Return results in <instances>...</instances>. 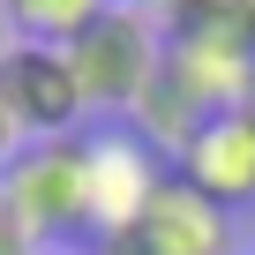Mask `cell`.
I'll use <instances>...</instances> for the list:
<instances>
[{
	"label": "cell",
	"instance_id": "6da1fadb",
	"mask_svg": "<svg viewBox=\"0 0 255 255\" xmlns=\"http://www.w3.org/2000/svg\"><path fill=\"white\" fill-rule=\"evenodd\" d=\"M0 203L23 218V233L45 240H90V180H83V135L23 143L15 165L0 173Z\"/></svg>",
	"mask_w": 255,
	"mask_h": 255
},
{
	"label": "cell",
	"instance_id": "ba28073f",
	"mask_svg": "<svg viewBox=\"0 0 255 255\" xmlns=\"http://www.w3.org/2000/svg\"><path fill=\"white\" fill-rule=\"evenodd\" d=\"M0 255H38V240L23 233V218H15L8 203H0Z\"/></svg>",
	"mask_w": 255,
	"mask_h": 255
},
{
	"label": "cell",
	"instance_id": "30bf717a",
	"mask_svg": "<svg viewBox=\"0 0 255 255\" xmlns=\"http://www.w3.org/2000/svg\"><path fill=\"white\" fill-rule=\"evenodd\" d=\"M15 150H23V128H15V113H8V105H0V173L15 165Z\"/></svg>",
	"mask_w": 255,
	"mask_h": 255
},
{
	"label": "cell",
	"instance_id": "7a4b0ae2",
	"mask_svg": "<svg viewBox=\"0 0 255 255\" xmlns=\"http://www.w3.org/2000/svg\"><path fill=\"white\" fill-rule=\"evenodd\" d=\"M60 53H68V75H75L83 113H135L143 90L158 83V60H165V45L128 15V8H105V15H98L83 38H68Z\"/></svg>",
	"mask_w": 255,
	"mask_h": 255
},
{
	"label": "cell",
	"instance_id": "52a82bcc",
	"mask_svg": "<svg viewBox=\"0 0 255 255\" xmlns=\"http://www.w3.org/2000/svg\"><path fill=\"white\" fill-rule=\"evenodd\" d=\"M8 8V23H15V38H30V45H68V38H83L113 0H0Z\"/></svg>",
	"mask_w": 255,
	"mask_h": 255
},
{
	"label": "cell",
	"instance_id": "8992f818",
	"mask_svg": "<svg viewBox=\"0 0 255 255\" xmlns=\"http://www.w3.org/2000/svg\"><path fill=\"white\" fill-rule=\"evenodd\" d=\"M150 255H233V210L195 195L180 173H165V188L143 203V218L128 225Z\"/></svg>",
	"mask_w": 255,
	"mask_h": 255
},
{
	"label": "cell",
	"instance_id": "9c48e42d",
	"mask_svg": "<svg viewBox=\"0 0 255 255\" xmlns=\"http://www.w3.org/2000/svg\"><path fill=\"white\" fill-rule=\"evenodd\" d=\"M180 15H255V0H173Z\"/></svg>",
	"mask_w": 255,
	"mask_h": 255
},
{
	"label": "cell",
	"instance_id": "5b68a950",
	"mask_svg": "<svg viewBox=\"0 0 255 255\" xmlns=\"http://www.w3.org/2000/svg\"><path fill=\"white\" fill-rule=\"evenodd\" d=\"M0 105L15 113L23 143L75 135V120H83V98H75L68 53H60V45H30V38H15V53L0 60Z\"/></svg>",
	"mask_w": 255,
	"mask_h": 255
},
{
	"label": "cell",
	"instance_id": "277c9868",
	"mask_svg": "<svg viewBox=\"0 0 255 255\" xmlns=\"http://www.w3.org/2000/svg\"><path fill=\"white\" fill-rule=\"evenodd\" d=\"M173 173H180L195 195L225 203V210H248V203H255V90L195 128V135L173 150Z\"/></svg>",
	"mask_w": 255,
	"mask_h": 255
},
{
	"label": "cell",
	"instance_id": "7c38bea8",
	"mask_svg": "<svg viewBox=\"0 0 255 255\" xmlns=\"http://www.w3.org/2000/svg\"><path fill=\"white\" fill-rule=\"evenodd\" d=\"M15 53V23H8V8H0V60Z\"/></svg>",
	"mask_w": 255,
	"mask_h": 255
},
{
	"label": "cell",
	"instance_id": "3957f363",
	"mask_svg": "<svg viewBox=\"0 0 255 255\" xmlns=\"http://www.w3.org/2000/svg\"><path fill=\"white\" fill-rule=\"evenodd\" d=\"M165 173H173V158H165L150 135H135L128 120H113V128H90V135H83L90 240H113V233H128V225L143 218V203L165 188Z\"/></svg>",
	"mask_w": 255,
	"mask_h": 255
},
{
	"label": "cell",
	"instance_id": "8fae6325",
	"mask_svg": "<svg viewBox=\"0 0 255 255\" xmlns=\"http://www.w3.org/2000/svg\"><path fill=\"white\" fill-rule=\"evenodd\" d=\"M90 255H150L135 233H113V240H90Z\"/></svg>",
	"mask_w": 255,
	"mask_h": 255
}]
</instances>
